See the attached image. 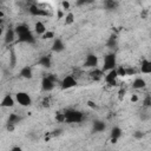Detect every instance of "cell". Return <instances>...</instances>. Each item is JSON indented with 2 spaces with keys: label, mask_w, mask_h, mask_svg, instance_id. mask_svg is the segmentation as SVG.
Listing matches in <instances>:
<instances>
[{
  "label": "cell",
  "mask_w": 151,
  "mask_h": 151,
  "mask_svg": "<svg viewBox=\"0 0 151 151\" xmlns=\"http://www.w3.org/2000/svg\"><path fill=\"white\" fill-rule=\"evenodd\" d=\"M14 29H15L17 37L20 42H25V44H34L35 42V38H34L33 33L31 32V29L28 28V26L20 24V25H17Z\"/></svg>",
  "instance_id": "1"
},
{
  "label": "cell",
  "mask_w": 151,
  "mask_h": 151,
  "mask_svg": "<svg viewBox=\"0 0 151 151\" xmlns=\"http://www.w3.org/2000/svg\"><path fill=\"white\" fill-rule=\"evenodd\" d=\"M65 114V122L66 123H81L84 119V113L74 110V109H67L64 111Z\"/></svg>",
  "instance_id": "2"
},
{
  "label": "cell",
  "mask_w": 151,
  "mask_h": 151,
  "mask_svg": "<svg viewBox=\"0 0 151 151\" xmlns=\"http://www.w3.org/2000/svg\"><path fill=\"white\" fill-rule=\"evenodd\" d=\"M117 67V57L113 52L111 53H107L105 57H104V60H103V71L104 72H107L110 70H113Z\"/></svg>",
  "instance_id": "3"
},
{
  "label": "cell",
  "mask_w": 151,
  "mask_h": 151,
  "mask_svg": "<svg viewBox=\"0 0 151 151\" xmlns=\"http://www.w3.org/2000/svg\"><path fill=\"white\" fill-rule=\"evenodd\" d=\"M15 100L17 103L22 106V107H27V106H31L32 105V98L31 96L27 93V92H24V91H19L15 93Z\"/></svg>",
  "instance_id": "4"
},
{
  "label": "cell",
  "mask_w": 151,
  "mask_h": 151,
  "mask_svg": "<svg viewBox=\"0 0 151 151\" xmlns=\"http://www.w3.org/2000/svg\"><path fill=\"white\" fill-rule=\"evenodd\" d=\"M77 84H78V81H77L76 77L70 74V76H65V77L61 79V81H60V87H61V90H70V88L77 86Z\"/></svg>",
  "instance_id": "5"
},
{
  "label": "cell",
  "mask_w": 151,
  "mask_h": 151,
  "mask_svg": "<svg viewBox=\"0 0 151 151\" xmlns=\"http://www.w3.org/2000/svg\"><path fill=\"white\" fill-rule=\"evenodd\" d=\"M54 86H55V78L52 77V74L42 78V80H41V90L44 92L52 91L54 88Z\"/></svg>",
  "instance_id": "6"
},
{
  "label": "cell",
  "mask_w": 151,
  "mask_h": 151,
  "mask_svg": "<svg viewBox=\"0 0 151 151\" xmlns=\"http://www.w3.org/2000/svg\"><path fill=\"white\" fill-rule=\"evenodd\" d=\"M117 78H118V73H117V70H116V68L105 72L104 80H105L106 84H109V85H111V86H114V85L117 84Z\"/></svg>",
  "instance_id": "7"
},
{
  "label": "cell",
  "mask_w": 151,
  "mask_h": 151,
  "mask_svg": "<svg viewBox=\"0 0 151 151\" xmlns=\"http://www.w3.org/2000/svg\"><path fill=\"white\" fill-rule=\"evenodd\" d=\"M98 66V57L93 53H90L86 55L85 61H84V67L86 68H94Z\"/></svg>",
  "instance_id": "8"
},
{
  "label": "cell",
  "mask_w": 151,
  "mask_h": 151,
  "mask_svg": "<svg viewBox=\"0 0 151 151\" xmlns=\"http://www.w3.org/2000/svg\"><path fill=\"white\" fill-rule=\"evenodd\" d=\"M28 13L31 15H33V17H46L47 15V11L41 9L35 4H32V5L28 6Z\"/></svg>",
  "instance_id": "9"
},
{
  "label": "cell",
  "mask_w": 151,
  "mask_h": 151,
  "mask_svg": "<svg viewBox=\"0 0 151 151\" xmlns=\"http://www.w3.org/2000/svg\"><path fill=\"white\" fill-rule=\"evenodd\" d=\"M51 48H52V51H53L54 53H60V52H63V51L66 48V46H65V42H64L63 39H60V38H54Z\"/></svg>",
  "instance_id": "10"
},
{
  "label": "cell",
  "mask_w": 151,
  "mask_h": 151,
  "mask_svg": "<svg viewBox=\"0 0 151 151\" xmlns=\"http://www.w3.org/2000/svg\"><path fill=\"white\" fill-rule=\"evenodd\" d=\"M88 76H90V78H91L92 80H94V81H99V80H101V79L104 78L105 72L103 71V68L94 67V68H91Z\"/></svg>",
  "instance_id": "11"
},
{
  "label": "cell",
  "mask_w": 151,
  "mask_h": 151,
  "mask_svg": "<svg viewBox=\"0 0 151 151\" xmlns=\"http://www.w3.org/2000/svg\"><path fill=\"white\" fill-rule=\"evenodd\" d=\"M15 97H12L11 94H5V97L2 98V100H1V107H13L14 106V104H15Z\"/></svg>",
  "instance_id": "12"
},
{
  "label": "cell",
  "mask_w": 151,
  "mask_h": 151,
  "mask_svg": "<svg viewBox=\"0 0 151 151\" xmlns=\"http://www.w3.org/2000/svg\"><path fill=\"white\" fill-rule=\"evenodd\" d=\"M122 134H123L122 129H120L119 126H113V127L111 129V132H110V136H111V143L116 144L117 140L122 137Z\"/></svg>",
  "instance_id": "13"
},
{
  "label": "cell",
  "mask_w": 151,
  "mask_h": 151,
  "mask_svg": "<svg viewBox=\"0 0 151 151\" xmlns=\"http://www.w3.org/2000/svg\"><path fill=\"white\" fill-rule=\"evenodd\" d=\"M139 71L143 74H151V60L150 59H143L140 63Z\"/></svg>",
  "instance_id": "14"
},
{
  "label": "cell",
  "mask_w": 151,
  "mask_h": 151,
  "mask_svg": "<svg viewBox=\"0 0 151 151\" xmlns=\"http://www.w3.org/2000/svg\"><path fill=\"white\" fill-rule=\"evenodd\" d=\"M4 38H5V42H6V44H11V42H13V41H14V39L17 38L15 29H14V28H12V27L7 28V31H6L5 35H4Z\"/></svg>",
  "instance_id": "15"
},
{
  "label": "cell",
  "mask_w": 151,
  "mask_h": 151,
  "mask_svg": "<svg viewBox=\"0 0 151 151\" xmlns=\"http://www.w3.org/2000/svg\"><path fill=\"white\" fill-rule=\"evenodd\" d=\"M131 86H132V88H134V90H142V88H144V87L146 86V81H145L144 78L137 77V78L133 79Z\"/></svg>",
  "instance_id": "16"
},
{
  "label": "cell",
  "mask_w": 151,
  "mask_h": 151,
  "mask_svg": "<svg viewBox=\"0 0 151 151\" xmlns=\"http://www.w3.org/2000/svg\"><path fill=\"white\" fill-rule=\"evenodd\" d=\"M92 129H93L94 132H103V131H105V129H106V124H105L103 120L96 119V120H93Z\"/></svg>",
  "instance_id": "17"
},
{
  "label": "cell",
  "mask_w": 151,
  "mask_h": 151,
  "mask_svg": "<svg viewBox=\"0 0 151 151\" xmlns=\"http://www.w3.org/2000/svg\"><path fill=\"white\" fill-rule=\"evenodd\" d=\"M34 33L35 34H38V35H42L46 31H47V28H46V26H45V24L42 22V21H37L35 24H34Z\"/></svg>",
  "instance_id": "18"
},
{
  "label": "cell",
  "mask_w": 151,
  "mask_h": 151,
  "mask_svg": "<svg viewBox=\"0 0 151 151\" xmlns=\"http://www.w3.org/2000/svg\"><path fill=\"white\" fill-rule=\"evenodd\" d=\"M20 77L21 78H25V79H31L33 77V70L31 66H25L20 70Z\"/></svg>",
  "instance_id": "19"
},
{
  "label": "cell",
  "mask_w": 151,
  "mask_h": 151,
  "mask_svg": "<svg viewBox=\"0 0 151 151\" xmlns=\"http://www.w3.org/2000/svg\"><path fill=\"white\" fill-rule=\"evenodd\" d=\"M39 65L42 66V67H45V68L51 67V65H52L51 57H50V55H44V57H41V58L39 59Z\"/></svg>",
  "instance_id": "20"
},
{
  "label": "cell",
  "mask_w": 151,
  "mask_h": 151,
  "mask_svg": "<svg viewBox=\"0 0 151 151\" xmlns=\"http://www.w3.org/2000/svg\"><path fill=\"white\" fill-rule=\"evenodd\" d=\"M104 7L109 11H113L118 7V1L117 0H104Z\"/></svg>",
  "instance_id": "21"
},
{
  "label": "cell",
  "mask_w": 151,
  "mask_h": 151,
  "mask_svg": "<svg viewBox=\"0 0 151 151\" xmlns=\"http://www.w3.org/2000/svg\"><path fill=\"white\" fill-rule=\"evenodd\" d=\"M21 120V117L17 113H11L8 116V119H7V124H11V125H17L19 122Z\"/></svg>",
  "instance_id": "22"
},
{
  "label": "cell",
  "mask_w": 151,
  "mask_h": 151,
  "mask_svg": "<svg viewBox=\"0 0 151 151\" xmlns=\"http://www.w3.org/2000/svg\"><path fill=\"white\" fill-rule=\"evenodd\" d=\"M74 22V14L72 13V12H68L66 15H65V18H64V24L66 25V26H70V25H72Z\"/></svg>",
  "instance_id": "23"
},
{
  "label": "cell",
  "mask_w": 151,
  "mask_h": 151,
  "mask_svg": "<svg viewBox=\"0 0 151 151\" xmlns=\"http://www.w3.org/2000/svg\"><path fill=\"white\" fill-rule=\"evenodd\" d=\"M107 46L110 48H114L117 46V37L116 35H111L109 38V41H107Z\"/></svg>",
  "instance_id": "24"
},
{
  "label": "cell",
  "mask_w": 151,
  "mask_h": 151,
  "mask_svg": "<svg viewBox=\"0 0 151 151\" xmlns=\"http://www.w3.org/2000/svg\"><path fill=\"white\" fill-rule=\"evenodd\" d=\"M93 2H94V0H76V6L77 7H81V6L91 5Z\"/></svg>",
  "instance_id": "25"
},
{
  "label": "cell",
  "mask_w": 151,
  "mask_h": 151,
  "mask_svg": "<svg viewBox=\"0 0 151 151\" xmlns=\"http://www.w3.org/2000/svg\"><path fill=\"white\" fill-rule=\"evenodd\" d=\"M116 70H117L118 77H126V67L118 66V67H116Z\"/></svg>",
  "instance_id": "26"
},
{
  "label": "cell",
  "mask_w": 151,
  "mask_h": 151,
  "mask_svg": "<svg viewBox=\"0 0 151 151\" xmlns=\"http://www.w3.org/2000/svg\"><path fill=\"white\" fill-rule=\"evenodd\" d=\"M42 39H46V40H50V39H52V38H54V32L53 31H46L42 35Z\"/></svg>",
  "instance_id": "27"
},
{
  "label": "cell",
  "mask_w": 151,
  "mask_h": 151,
  "mask_svg": "<svg viewBox=\"0 0 151 151\" xmlns=\"http://www.w3.org/2000/svg\"><path fill=\"white\" fill-rule=\"evenodd\" d=\"M70 8H71L70 1L68 0H63L61 1V9L63 11H70Z\"/></svg>",
  "instance_id": "28"
},
{
  "label": "cell",
  "mask_w": 151,
  "mask_h": 151,
  "mask_svg": "<svg viewBox=\"0 0 151 151\" xmlns=\"http://www.w3.org/2000/svg\"><path fill=\"white\" fill-rule=\"evenodd\" d=\"M55 119H57L59 123L65 122V114H64V112H58V113L55 114Z\"/></svg>",
  "instance_id": "29"
},
{
  "label": "cell",
  "mask_w": 151,
  "mask_h": 151,
  "mask_svg": "<svg viewBox=\"0 0 151 151\" xmlns=\"http://www.w3.org/2000/svg\"><path fill=\"white\" fill-rule=\"evenodd\" d=\"M125 93H126V90H125V88H120V90L118 91V98H119L120 100H123L124 97H125Z\"/></svg>",
  "instance_id": "30"
},
{
  "label": "cell",
  "mask_w": 151,
  "mask_h": 151,
  "mask_svg": "<svg viewBox=\"0 0 151 151\" xmlns=\"http://www.w3.org/2000/svg\"><path fill=\"white\" fill-rule=\"evenodd\" d=\"M133 137L137 138V139H142V138L144 137V133H143L142 131H134V132H133Z\"/></svg>",
  "instance_id": "31"
},
{
  "label": "cell",
  "mask_w": 151,
  "mask_h": 151,
  "mask_svg": "<svg viewBox=\"0 0 151 151\" xmlns=\"http://www.w3.org/2000/svg\"><path fill=\"white\" fill-rule=\"evenodd\" d=\"M143 103H144V106H145V107H150V106H151V97L147 96V97L144 99Z\"/></svg>",
  "instance_id": "32"
},
{
  "label": "cell",
  "mask_w": 151,
  "mask_h": 151,
  "mask_svg": "<svg viewBox=\"0 0 151 151\" xmlns=\"http://www.w3.org/2000/svg\"><path fill=\"white\" fill-rule=\"evenodd\" d=\"M136 74V70L132 67H126V76H133Z\"/></svg>",
  "instance_id": "33"
},
{
  "label": "cell",
  "mask_w": 151,
  "mask_h": 151,
  "mask_svg": "<svg viewBox=\"0 0 151 151\" xmlns=\"http://www.w3.org/2000/svg\"><path fill=\"white\" fill-rule=\"evenodd\" d=\"M65 15H66V14H65L61 9H58V11H57V17H58V19H64Z\"/></svg>",
  "instance_id": "34"
},
{
  "label": "cell",
  "mask_w": 151,
  "mask_h": 151,
  "mask_svg": "<svg viewBox=\"0 0 151 151\" xmlns=\"http://www.w3.org/2000/svg\"><path fill=\"white\" fill-rule=\"evenodd\" d=\"M87 106L91 107V109H97V104L94 101H92V100H88L87 101Z\"/></svg>",
  "instance_id": "35"
},
{
  "label": "cell",
  "mask_w": 151,
  "mask_h": 151,
  "mask_svg": "<svg viewBox=\"0 0 151 151\" xmlns=\"http://www.w3.org/2000/svg\"><path fill=\"white\" fill-rule=\"evenodd\" d=\"M138 100H139V98H138L137 94H132V96H131V101H132V103H137Z\"/></svg>",
  "instance_id": "36"
},
{
  "label": "cell",
  "mask_w": 151,
  "mask_h": 151,
  "mask_svg": "<svg viewBox=\"0 0 151 151\" xmlns=\"http://www.w3.org/2000/svg\"><path fill=\"white\" fill-rule=\"evenodd\" d=\"M42 105L46 107V106H50V99L48 98H45L44 101H42Z\"/></svg>",
  "instance_id": "37"
},
{
  "label": "cell",
  "mask_w": 151,
  "mask_h": 151,
  "mask_svg": "<svg viewBox=\"0 0 151 151\" xmlns=\"http://www.w3.org/2000/svg\"><path fill=\"white\" fill-rule=\"evenodd\" d=\"M11 151H21V147L20 146H14L11 149Z\"/></svg>",
  "instance_id": "38"
},
{
  "label": "cell",
  "mask_w": 151,
  "mask_h": 151,
  "mask_svg": "<svg viewBox=\"0 0 151 151\" xmlns=\"http://www.w3.org/2000/svg\"><path fill=\"white\" fill-rule=\"evenodd\" d=\"M149 109H150V112H151V106H150V107H149Z\"/></svg>",
  "instance_id": "39"
}]
</instances>
